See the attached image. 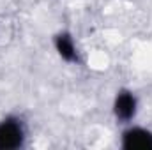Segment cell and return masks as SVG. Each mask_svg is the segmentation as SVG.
<instances>
[{
  "label": "cell",
  "mask_w": 152,
  "mask_h": 150,
  "mask_svg": "<svg viewBox=\"0 0 152 150\" xmlns=\"http://www.w3.org/2000/svg\"><path fill=\"white\" fill-rule=\"evenodd\" d=\"M55 48L58 51V55L67 60V62H78V51H76V46L73 42V39L69 34H58L55 37Z\"/></svg>",
  "instance_id": "4"
},
{
  "label": "cell",
  "mask_w": 152,
  "mask_h": 150,
  "mask_svg": "<svg viewBox=\"0 0 152 150\" xmlns=\"http://www.w3.org/2000/svg\"><path fill=\"white\" fill-rule=\"evenodd\" d=\"M27 138V129L21 118L5 117L0 120V150H14L23 147Z\"/></svg>",
  "instance_id": "1"
},
{
  "label": "cell",
  "mask_w": 152,
  "mask_h": 150,
  "mask_svg": "<svg viewBox=\"0 0 152 150\" xmlns=\"http://www.w3.org/2000/svg\"><path fill=\"white\" fill-rule=\"evenodd\" d=\"M122 149L152 150V131L143 127H129L122 133Z\"/></svg>",
  "instance_id": "2"
},
{
  "label": "cell",
  "mask_w": 152,
  "mask_h": 150,
  "mask_svg": "<svg viewBox=\"0 0 152 150\" xmlns=\"http://www.w3.org/2000/svg\"><path fill=\"white\" fill-rule=\"evenodd\" d=\"M136 97L133 92L129 90H120L115 97L113 104V113L117 117V120L120 122H131L136 115Z\"/></svg>",
  "instance_id": "3"
}]
</instances>
